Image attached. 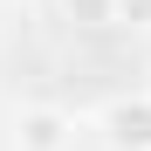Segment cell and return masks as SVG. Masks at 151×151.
Listing matches in <instances>:
<instances>
[{"label":"cell","instance_id":"cell-2","mask_svg":"<svg viewBox=\"0 0 151 151\" xmlns=\"http://www.w3.org/2000/svg\"><path fill=\"white\" fill-rule=\"evenodd\" d=\"M96 137L110 151H151V96H110L96 110Z\"/></svg>","mask_w":151,"mask_h":151},{"label":"cell","instance_id":"cell-1","mask_svg":"<svg viewBox=\"0 0 151 151\" xmlns=\"http://www.w3.org/2000/svg\"><path fill=\"white\" fill-rule=\"evenodd\" d=\"M14 151H76V117L62 103H21L14 110Z\"/></svg>","mask_w":151,"mask_h":151},{"label":"cell","instance_id":"cell-3","mask_svg":"<svg viewBox=\"0 0 151 151\" xmlns=\"http://www.w3.org/2000/svg\"><path fill=\"white\" fill-rule=\"evenodd\" d=\"M69 28H117V0H55Z\"/></svg>","mask_w":151,"mask_h":151},{"label":"cell","instance_id":"cell-4","mask_svg":"<svg viewBox=\"0 0 151 151\" xmlns=\"http://www.w3.org/2000/svg\"><path fill=\"white\" fill-rule=\"evenodd\" d=\"M117 28H151V0H117Z\"/></svg>","mask_w":151,"mask_h":151}]
</instances>
